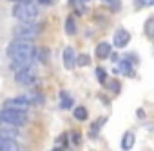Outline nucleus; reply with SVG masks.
I'll return each instance as SVG.
<instances>
[{
	"label": "nucleus",
	"instance_id": "obj_16",
	"mask_svg": "<svg viewBox=\"0 0 154 151\" xmlns=\"http://www.w3.org/2000/svg\"><path fill=\"white\" fill-rule=\"evenodd\" d=\"M47 58H49V49L47 47H38L36 55H35V60H38L40 64H44V62H47Z\"/></svg>",
	"mask_w": 154,
	"mask_h": 151
},
{
	"label": "nucleus",
	"instance_id": "obj_10",
	"mask_svg": "<svg viewBox=\"0 0 154 151\" xmlns=\"http://www.w3.org/2000/svg\"><path fill=\"white\" fill-rule=\"evenodd\" d=\"M114 73L125 75V77H132V75H134V67H132L131 60H122V62H118V66L114 67Z\"/></svg>",
	"mask_w": 154,
	"mask_h": 151
},
{
	"label": "nucleus",
	"instance_id": "obj_13",
	"mask_svg": "<svg viewBox=\"0 0 154 151\" xmlns=\"http://www.w3.org/2000/svg\"><path fill=\"white\" fill-rule=\"evenodd\" d=\"M132 146H134V133L132 131H125L123 137H122V149L129 151V149H132Z\"/></svg>",
	"mask_w": 154,
	"mask_h": 151
},
{
	"label": "nucleus",
	"instance_id": "obj_17",
	"mask_svg": "<svg viewBox=\"0 0 154 151\" xmlns=\"http://www.w3.org/2000/svg\"><path fill=\"white\" fill-rule=\"evenodd\" d=\"M65 33L67 35H74L76 33V22H74V17L69 15L67 20H65Z\"/></svg>",
	"mask_w": 154,
	"mask_h": 151
},
{
	"label": "nucleus",
	"instance_id": "obj_11",
	"mask_svg": "<svg viewBox=\"0 0 154 151\" xmlns=\"http://www.w3.org/2000/svg\"><path fill=\"white\" fill-rule=\"evenodd\" d=\"M0 151H20V146L15 138H4L0 137Z\"/></svg>",
	"mask_w": 154,
	"mask_h": 151
},
{
	"label": "nucleus",
	"instance_id": "obj_1",
	"mask_svg": "<svg viewBox=\"0 0 154 151\" xmlns=\"http://www.w3.org/2000/svg\"><path fill=\"white\" fill-rule=\"evenodd\" d=\"M6 53L11 60L15 62H33L35 55H36V47L33 46L31 40H22V38H15L8 47Z\"/></svg>",
	"mask_w": 154,
	"mask_h": 151
},
{
	"label": "nucleus",
	"instance_id": "obj_27",
	"mask_svg": "<svg viewBox=\"0 0 154 151\" xmlns=\"http://www.w3.org/2000/svg\"><path fill=\"white\" fill-rule=\"evenodd\" d=\"M9 2H24V0H9Z\"/></svg>",
	"mask_w": 154,
	"mask_h": 151
},
{
	"label": "nucleus",
	"instance_id": "obj_24",
	"mask_svg": "<svg viewBox=\"0 0 154 151\" xmlns=\"http://www.w3.org/2000/svg\"><path fill=\"white\" fill-rule=\"evenodd\" d=\"M71 138H72V144H76V146L80 144V133L78 131H72L71 133Z\"/></svg>",
	"mask_w": 154,
	"mask_h": 151
},
{
	"label": "nucleus",
	"instance_id": "obj_23",
	"mask_svg": "<svg viewBox=\"0 0 154 151\" xmlns=\"http://www.w3.org/2000/svg\"><path fill=\"white\" fill-rule=\"evenodd\" d=\"M103 122H105V118H100L98 122H94V124H93V131H91V135H96V133H98V129H100V126H102Z\"/></svg>",
	"mask_w": 154,
	"mask_h": 151
},
{
	"label": "nucleus",
	"instance_id": "obj_5",
	"mask_svg": "<svg viewBox=\"0 0 154 151\" xmlns=\"http://www.w3.org/2000/svg\"><path fill=\"white\" fill-rule=\"evenodd\" d=\"M36 80H38V77H36L35 66H29V67L20 69V71L15 73V82L20 84V86H33Z\"/></svg>",
	"mask_w": 154,
	"mask_h": 151
},
{
	"label": "nucleus",
	"instance_id": "obj_6",
	"mask_svg": "<svg viewBox=\"0 0 154 151\" xmlns=\"http://www.w3.org/2000/svg\"><path fill=\"white\" fill-rule=\"evenodd\" d=\"M31 106H33L31 95H18V97L9 98V100L4 102V108H11V109H17V111H27Z\"/></svg>",
	"mask_w": 154,
	"mask_h": 151
},
{
	"label": "nucleus",
	"instance_id": "obj_7",
	"mask_svg": "<svg viewBox=\"0 0 154 151\" xmlns=\"http://www.w3.org/2000/svg\"><path fill=\"white\" fill-rule=\"evenodd\" d=\"M76 53H74V49L71 47V46H67L65 49H63V53H62V60H63V66H65V69H74V66H76Z\"/></svg>",
	"mask_w": 154,
	"mask_h": 151
},
{
	"label": "nucleus",
	"instance_id": "obj_12",
	"mask_svg": "<svg viewBox=\"0 0 154 151\" xmlns=\"http://www.w3.org/2000/svg\"><path fill=\"white\" fill-rule=\"evenodd\" d=\"M96 56L98 58H109L111 56V44L109 42H100L96 46Z\"/></svg>",
	"mask_w": 154,
	"mask_h": 151
},
{
	"label": "nucleus",
	"instance_id": "obj_2",
	"mask_svg": "<svg viewBox=\"0 0 154 151\" xmlns=\"http://www.w3.org/2000/svg\"><path fill=\"white\" fill-rule=\"evenodd\" d=\"M13 17L20 22H29V20H36L38 17V6L31 0H24V2H17V6L13 8Z\"/></svg>",
	"mask_w": 154,
	"mask_h": 151
},
{
	"label": "nucleus",
	"instance_id": "obj_3",
	"mask_svg": "<svg viewBox=\"0 0 154 151\" xmlns=\"http://www.w3.org/2000/svg\"><path fill=\"white\" fill-rule=\"evenodd\" d=\"M0 120L6 122V124H11V126H17V127H22L27 122V111H17L11 108H2L0 109Z\"/></svg>",
	"mask_w": 154,
	"mask_h": 151
},
{
	"label": "nucleus",
	"instance_id": "obj_22",
	"mask_svg": "<svg viewBox=\"0 0 154 151\" xmlns=\"http://www.w3.org/2000/svg\"><path fill=\"white\" fill-rule=\"evenodd\" d=\"M105 2L111 6L112 11H120V0H105Z\"/></svg>",
	"mask_w": 154,
	"mask_h": 151
},
{
	"label": "nucleus",
	"instance_id": "obj_26",
	"mask_svg": "<svg viewBox=\"0 0 154 151\" xmlns=\"http://www.w3.org/2000/svg\"><path fill=\"white\" fill-rule=\"evenodd\" d=\"M53 2V0H38V4H42V6H49Z\"/></svg>",
	"mask_w": 154,
	"mask_h": 151
},
{
	"label": "nucleus",
	"instance_id": "obj_20",
	"mask_svg": "<svg viewBox=\"0 0 154 151\" xmlns=\"http://www.w3.org/2000/svg\"><path fill=\"white\" fill-rule=\"evenodd\" d=\"M76 64H78V66H89V64H91L89 55H78V58H76Z\"/></svg>",
	"mask_w": 154,
	"mask_h": 151
},
{
	"label": "nucleus",
	"instance_id": "obj_21",
	"mask_svg": "<svg viewBox=\"0 0 154 151\" xmlns=\"http://www.w3.org/2000/svg\"><path fill=\"white\" fill-rule=\"evenodd\" d=\"M31 100H33V104H44V95L35 93V95H31Z\"/></svg>",
	"mask_w": 154,
	"mask_h": 151
},
{
	"label": "nucleus",
	"instance_id": "obj_15",
	"mask_svg": "<svg viewBox=\"0 0 154 151\" xmlns=\"http://www.w3.org/2000/svg\"><path fill=\"white\" fill-rule=\"evenodd\" d=\"M72 115H74V118L76 120H80V122H84V120H87V109L84 108V106H78V108H74V111H72Z\"/></svg>",
	"mask_w": 154,
	"mask_h": 151
},
{
	"label": "nucleus",
	"instance_id": "obj_18",
	"mask_svg": "<svg viewBox=\"0 0 154 151\" xmlns=\"http://www.w3.org/2000/svg\"><path fill=\"white\" fill-rule=\"evenodd\" d=\"M145 33H147V37L154 38V17H150V18L145 22Z\"/></svg>",
	"mask_w": 154,
	"mask_h": 151
},
{
	"label": "nucleus",
	"instance_id": "obj_19",
	"mask_svg": "<svg viewBox=\"0 0 154 151\" xmlns=\"http://www.w3.org/2000/svg\"><path fill=\"white\" fill-rule=\"evenodd\" d=\"M96 77H98L100 84H105V82H107V73H105L103 67H96Z\"/></svg>",
	"mask_w": 154,
	"mask_h": 151
},
{
	"label": "nucleus",
	"instance_id": "obj_25",
	"mask_svg": "<svg viewBox=\"0 0 154 151\" xmlns=\"http://www.w3.org/2000/svg\"><path fill=\"white\" fill-rule=\"evenodd\" d=\"M143 6H154V0H141Z\"/></svg>",
	"mask_w": 154,
	"mask_h": 151
},
{
	"label": "nucleus",
	"instance_id": "obj_14",
	"mask_svg": "<svg viewBox=\"0 0 154 151\" xmlns=\"http://www.w3.org/2000/svg\"><path fill=\"white\" fill-rule=\"evenodd\" d=\"M60 108H62V109L72 108V98H71V95H69L67 91H62V93H60Z\"/></svg>",
	"mask_w": 154,
	"mask_h": 151
},
{
	"label": "nucleus",
	"instance_id": "obj_28",
	"mask_svg": "<svg viewBox=\"0 0 154 151\" xmlns=\"http://www.w3.org/2000/svg\"><path fill=\"white\" fill-rule=\"evenodd\" d=\"M51 151H62V149H51Z\"/></svg>",
	"mask_w": 154,
	"mask_h": 151
},
{
	"label": "nucleus",
	"instance_id": "obj_8",
	"mask_svg": "<svg viewBox=\"0 0 154 151\" xmlns=\"http://www.w3.org/2000/svg\"><path fill=\"white\" fill-rule=\"evenodd\" d=\"M18 127L17 126H11V124H6L0 120V137H4V138H18Z\"/></svg>",
	"mask_w": 154,
	"mask_h": 151
},
{
	"label": "nucleus",
	"instance_id": "obj_4",
	"mask_svg": "<svg viewBox=\"0 0 154 151\" xmlns=\"http://www.w3.org/2000/svg\"><path fill=\"white\" fill-rule=\"evenodd\" d=\"M38 33H40V26L35 20L22 22V24L13 27V37L15 38H22V40H33Z\"/></svg>",
	"mask_w": 154,
	"mask_h": 151
},
{
	"label": "nucleus",
	"instance_id": "obj_9",
	"mask_svg": "<svg viewBox=\"0 0 154 151\" xmlns=\"http://www.w3.org/2000/svg\"><path fill=\"white\" fill-rule=\"evenodd\" d=\"M129 40H131V35H129V31L127 29H116L114 31V46L116 47H125L127 44H129Z\"/></svg>",
	"mask_w": 154,
	"mask_h": 151
}]
</instances>
